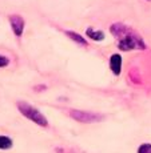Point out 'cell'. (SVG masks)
Returning <instances> with one entry per match:
<instances>
[{"label":"cell","mask_w":151,"mask_h":153,"mask_svg":"<svg viewBox=\"0 0 151 153\" xmlns=\"http://www.w3.org/2000/svg\"><path fill=\"white\" fill-rule=\"evenodd\" d=\"M16 107H17V109H19V112L23 114V116L27 117V119L31 120V121H34L36 125L44 126V128L48 126V120L46 119V116H44L39 109H36V108L32 107V105H29L28 102L17 101Z\"/></svg>","instance_id":"6da1fadb"},{"label":"cell","mask_w":151,"mask_h":153,"mask_svg":"<svg viewBox=\"0 0 151 153\" xmlns=\"http://www.w3.org/2000/svg\"><path fill=\"white\" fill-rule=\"evenodd\" d=\"M70 116L72 117L74 120L79 123H83V124H90V123H98L102 121L104 117L99 113H94V112H86V111H70Z\"/></svg>","instance_id":"3957f363"},{"label":"cell","mask_w":151,"mask_h":153,"mask_svg":"<svg viewBox=\"0 0 151 153\" xmlns=\"http://www.w3.org/2000/svg\"><path fill=\"white\" fill-rule=\"evenodd\" d=\"M150 1H151V0H150Z\"/></svg>","instance_id":"8fae6325"},{"label":"cell","mask_w":151,"mask_h":153,"mask_svg":"<svg viewBox=\"0 0 151 153\" xmlns=\"http://www.w3.org/2000/svg\"><path fill=\"white\" fill-rule=\"evenodd\" d=\"M118 48L122 49V51H134V49H144L146 45L139 36L131 33V32H127L124 36L119 39Z\"/></svg>","instance_id":"7a4b0ae2"},{"label":"cell","mask_w":151,"mask_h":153,"mask_svg":"<svg viewBox=\"0 0 151 153\" xmlns=\"http://www.w3.org/2000/svg\"><path fill=\"white\" fill-rule=\"evenodd\" d=\"M86 35H87L90 39H92L94 42H103L104 40V32L102 31H95L94 28H87L86 31Z\"/></svg>","instance_id":"8992f818"},{"label":"cell","mask_w":151,"mask_h":153,"mask_svg":"<svg viewBox=\"0 0 151 153\" xmlns=\"http://www.w3.org/2000/svg\"><path fill=\"white\" fill-rule=\"evenodd\" d=\"M8 64H10V59L3 56V55H0V68H4V67H7Z\"/></svg>","instance_id":"30bf717a"},{"label":"cell","mask_w":151,"mask_h":153,"mask_svg":"<svg viewBox=\"0 0 151 153\" xmlns=\"http://www.w3.org/2000/svg\"><path fill=\"white\" fill-rule=\"evenodd\" d=\"M12 145H14V143L10 137L0 134V149H10V148H12Z\"/></svg>","instance_id":"ba28073f"},{"label":"cell","mask_w":151,"mask_h":153,"mask_svg":"<svg viewBox=\"0 0 151 153\" xmlns=\"http://www.w3.org/2000/svg\"><path fill=\"white\" fill-rule=\"evenodd\" d=\"M110 68L115 76L120 75V72H122V56L118 55V53H114L110 57Z\"/></svg>","instance_id":"5b68a950"},{"label":"cell","mask_w":151,"mask_h":153,"mask_svg":"<svg viewBox=\"0 0 151 153\" xmlns=\"http://www.w3.org/2000/svg\"><path fill=\"white\" fill-rule=\"evenodd\" d=\"M66 35H67L68 37H71V40H72V42H76L78 44H80V45H83V47H87V40L83 39V37H82L79 33H75V32L67 31Z\"/></svg>","instance_id":"52a82bcc"},{"label":"cell","mask_w":151,"mask_h":153,"mask_svg":"<svg viewBox=\"0 0 151 153\" xmlns=\"http://www.w3.org/2000/svg\"><path fill=\"white\" fill-rule=\"evenodd\" d=\"M10 24L12 28L15 36L20 37L24 32V19L20 15H11L10 16Z\"/></svg>","instance_id":"277c9868"},{"label":"cell","mask_w":151,"mask_h":153,"mask_svg":"<svg viewBox=\"0 0 151 153\" xmlns=\"http://www.w3.org/2000/svg\"><path fill=\"white\" fill-rule=\"evenodd\" d=\"M138 153H151V144L144 143L138 148Z\"/></svg>","instance_id":"9c48e42d"}]
</instances>
